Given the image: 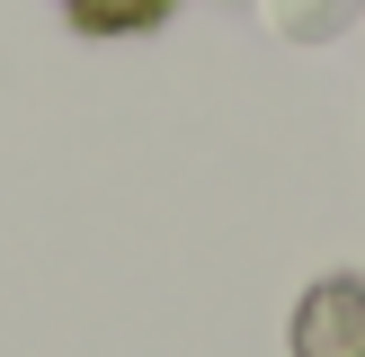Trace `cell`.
Here are the masks:
<instances>
[{
    "label": "cell",
    "mask_w": 365,
    "mask_h": 357,
    "mask_svg": "<svg viewBox=\"0 0 365 357\" xmlns=\"http://www.w3.org/2000/svg\"><path fill=\"white\" fill-rule=\"evenodd\" d=\"M294 357H365V277H330L303 295Z\"/></svg>",
    "instance_id": "obj_1"
},
{
    "label": "cell",
    "mask_w": 365,
    "mask_h": 357,
    "mask_svg": "<svg viewBox=\"0 0 365 357\" xmlns=\"http://www.w3.org/2000/svg\"><path fill=\"white\" fill-rule=\"evenodd\" d=\"M63 9H71V27H89V36H143V27L170 18V0H63Z\"/></svg>",
    "instance_id": "obj_2"
}]
</instances>
